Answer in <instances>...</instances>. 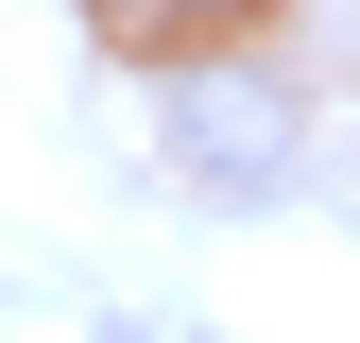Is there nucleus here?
I'll list each match as a JSON object with an SVG mask.
<instances>
[{"mask_svg":"<svg viewBox=\"0 0 360 343\" xmlns=\"http://www.w3.org/2000/svg\"><path fill=\"white\" fill-rule=\"evenodd\" d=\"M172 138H189L223 189H275V172H292V103H275V86H172Z\"/></svg>","mask_w":360,"mask_h":343,"instance_id":"obj_1","label":"nucleus"},{"mask_svg":"<svg viewBox=\"0 0 360 343\" xmlns=\"http://www.w3.org/2000/svg\"><path fill=\"white\" fill-rule=\"evenodd\" d=\"M138 18H172V34H206V18H240V0H138Z\"/></svg>","mask_w":360,"mask_h":343,"instance_id":"obj_2","label":"nucleus"}]
</instances>
